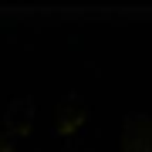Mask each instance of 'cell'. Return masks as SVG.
<instances>
[{
	"label": "cell",
	"mask_w": 152,
	"mask_h": 152,
	"mask_svg": "<svg viewBox=\"0 0 152 152\" xmlns=\"http://www.w3.org/2000/svg\"><path fill=\"white\" fill-rule=\"evenodd\" d=\"M0 152H10V149H7V145H4V142H0Z\"/></svg>",
	"instance_id": "obj_1"
}]
</instances>
